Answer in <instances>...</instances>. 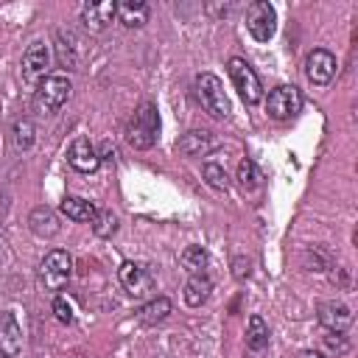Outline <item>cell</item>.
<instances>
[{"mask_svg":"<svg viewBox=\"0 0 358 358\" xmlns=\"http://www.w3.org/2000/svg\"><path fill=\"white\" fill-rule=\"evenodd\" d=\"M159 137V115H157V106L151 101L140 103L134 109V115L129 117V126H126V143L131 148H151Z\"/></svg>","mask_w":358,"mask_h":358,"instance_id":"cell-1","label":"cell"},{"mask_svg":"<svg viewBox=\"0 0 358 358\" xmlns=\"http://www.w3.org/2000/svg\"><path fill=\"white\" fill-rule=\"evenodd\" d=\"M48 67H50V53H48V45L45 42H31L28 45V50L22 53V78L28 81V84H39L42 78H45V73H48Z\"/></svg>","mask_w":358,"mask_h":358,"instance_id":"cell-8","label":"cell"},{"mask_svg":"<svg viewBox=\"0 0 358 358\" xmlns=\"http://www.w3.org/2000/svg\"><path fill=\"white\" fill-rule=\"evenodd\" d=\"M246 344L252 350H263L268 344V324L260 316H249V330H246Z\"/></svg>","mask_w":358,"mask_h":358,"instance_id":"cell-21","label":"cell"},{"mask_svg":"<svg viewBox=\"0 0 358 358\" xmlns=\"http://www.w3.org/2000/svg\"><path fill=\"white\" fill-rule=\"evenodd\" d=\"M210 145H213V140H210L207 131H190V134H185V137L179 140V151H185V154H190V157L204 154Z\"/></svg>","mask_w":358,"mask_h":358,"instance_id":"cell-19","label":"cell"},{"mask_svg":"<svg viewBox=\"0 0 358 358\" xmlns=\"http://www.w3.org/2000/svg\"><path fill=\"white\" fill-rule=\"evenodd\" d=\"M67 162H70V168H76L78 173H92V171H98L101 157H98L95 145H92L87 137H76V140L70 143V148H67Z\"/></svg>","mask_w":358,"mask_h":358,"instance_id":"cell-10","label":"cell"},{"mask_svg":"<svg viewBox=\"0 0 358 358\" xmlns=\"http://www.w3.org/2000/svg\"><path fill=\"white\" fill-rule=\"evenodd\" d=\"M22 350V327L11 310L0 313V358H17Z\"/></svg>","mask_w":358,"mask_h":358,"instance_id":"cell-11","label":"cell"},{"mask_svg":"<svg viewBox=\"0 0 358 358\" xmlns=\"http://www.w3.org/2000/svg\"><path fill=\"white\" fill-rule=\"evenodd\" d=\"M53 313H56V319L62 322V324H73V305L64 299V296H56L53 299Z\"/></svg>","mask_w":358,"mask_h":358,"instance_id":"cell-27","label":"cell"},{"mask_svg":"<svg viewBox=\"0 0 358 358\" xmlns=\"http://www.w3.org/2000/svg\"><path fill=\"white\" fill-rule=\"evenodd\" d=\"M115 8H117V3H112V0H103V3H87V6H81V22H84L92 34H98V31H103V28L112 22Z\"/></svg>","mask_w":358,"mask_h":358,"instance_id":"cell-13","label":"cell"},{"mask_svg":"<svg viewBox=\"0 0 358 358\" xmlns=\"http://www.w3.org/2000/svg\"><path fill=\"white\" fill-rule=\"evenodd\" d=\"M115 14L123 20V25L143 28L148 22V3H143V0H123V3H117Z\"/></svg>","mask_w":358,"mask_h":358,"instance_id":"cell-15","label":"cell"},{"mask_svg":"<svg viewBox=\"0 0 358 358\" xmlns=\"http://www.w3.org/2000/svg\"><path fill=\"white\" fill-rule=\"evenodd\" d=\"M59 210L70 218V221H92L95 218V204L92 201H87V199H81V196H67L62 204H59Z\"/></svg>","mask_w":358,"mask_h":358,"instance_id":"cell-17","label":"cell"},{"mask_svg":"<svg viewBox=\"0 0 358 358\" xmlns=\"http://www.w3.org/2000/svg\"><path fill=\"white\" fill-rule=\"evenodd\" d=\"M196 95H199L201 106H204L213 117H227V115H229V98H227L224 84H221L218 76H213V73L196 76Z\"/></svg>","mask_w":358,"mask_h":358,"instance_id":"cell-3","label":"cell"},{"mask_svg":"<svg viewBox=\"0 0 358 358\" xmlns=\"http://www.w3.org/2000/svg\"><path fill=\"white\" fill-rule=\"evenodd\" d=\"M210 291H213V282H210L207 274H190V280L185 282V302L190 308H199V305L207 302Z\"/></svg>","mask_w":358,"mask_h":358,"instance_id":"cell-16","label":"cell"},{"mask_svg":"<svg viewBox=\"0 0 358 358\" xmlns=\"http://www.w3.org/2000/svg\"><path fill=\"white\" fill-rule=\"evenodd\" d=\"M204 179L215 190H227V171L218 162H204Z\"/></svg>","mask_w":358,"mask_h":358,"instance_id":"cell-25","label":"cell"},{"mask_svg":"<svg viewBox=\"0 0 358 358\" xmlns=\"http://www.w3.org/2000/svg\"><path fill=\"white\" fill-rule=\"evenodd\" d=\"M34 143V126L31 120H17L14 123V145L17 148H31Z\"/></svg>","mask_w":358,"mask_h":358,"instance_id":"cell-26","label":"cell"},{"mask_svg":"<svg viewBox=\"0 0 358 358\" xmlns=\"http://www.w3.org/2000/svg\"><path fill=\"white\" fill-rule=\"evenodd\" d=\"M182 266L190 271V274H204V266H207V252L201 246H187L182 252Z\"/></svg>","mask_w":358,"mask_h":358,"instance_id":"cell-22","label":"cell"},{"mask_svg":"<svg viewBox=\"0 0 358 358\" xmlns=\"http://www.w3.org/2000/svg\"><path fill=\"white\" fill-rule=\"evenodd\" d=\"M246 31L257 39V42H268L277 31V14L274 6L266 0H257L246 8Z\"/></svg>","mask_w":358,"mask_h":358,"instance_id":"cell-6","label":"cell"},{"mask_svg":"<svg viewBox=\"0 0 358 358\" xmlns=\"http://www.w3.org/2000/svg\"><path fill=\"white\" fill-rule=\"evenodd\" d=\"M31 229L39 235V238H50V235H56L59 232V224H56V215L48 210V207H36L34 213H31Z\"/></svg>","mask_w":358,"mask_h":358,"instance_id":"cell-18","label":"cell"},{"mask_svg":"<svg viewBox=\"0 0 358 358\" xmlns=\"http://www.w3.org/2000/svg\"><path fill=\"white\" fill-rule=\"evenodd\" d=\"M302 358H327L324 352H319V350H305L302 352Z\"/></svg>","mask_w":358,"mask_h":358,"instance_id":"cell-29","label":"cell"},{"mask_svg":"<svg viewBox=\"0 0 358 358\" xmlns=\"http://www.w3.org/2000/svg\"><path fill=\"white\" fill-rule=\"evenodd\" d=\"M90 224H92V232H95L98 238H109V235L117 229V218H115L109 210H103V213H95V218H92Z\"/></svg>","mask_w":358,"mask_h":358,"instance_id":"cell-24","label":"cell"},{"mask_svg":"<svg viewBox=\"0 0 358 358\" xmlns=\"http://www.w3.org/2000/svg\"><path fill=\"white\" fill-rule=\"evenodd\" d=\"M336 56L330 53V50H324V48H316V50H310L308 53V59H305V76H308V81H313V84H327L333 76H336Z\"/></svg>","mask_w":358,"mask_h":358,"instance_id":"cell-9","label":"cell"},{"mask_svg":"<svg viewBox=\"0 0 358 358\" xmlns=\"http://www.w3.org/2000/svg\"><path fill=\"white\" fill-rule=\"evenodd\" d=\"M260 179H263L260 168H257L249 157H246V159H241V165H238V182H241V187L252 190V187H257V185H260Z\"/></svg>","mask_w":358,"mask_h":358,"instance_id":"cell-23","label":"cell"},{"mask_svg":"<svg viewBox=\"0 0 358 358\" xmlns=\"http://www.w3.org/2000/svg\"><path fill=\"white\" fill-rule=\"evenodd\" d=\"M168 313H171V302H168L165 296H157V299H151L148 305L140 308V322H145V324H157V322H162Z\"/></svg>","mask_w":358,"mask_h":358,"instance_id":"cell-20","label":"cell"},{"mask_svg":"<svg viewBox=\"0 0 358 358\" xmlns=\"http://www.w3.org/2000/svg\"><path fill=\"white\" fill-rule=\"evenodd\" d=\"M299 109H302V92H299V87L282 84V87H277V90L268 92L266 112H268L274 120H288V117H294Z\"/></svg>","mask_w":358,"mask_h":358,"instance_id":"cell-7","label":"cell"},{"mask_svg":"<svg viewBox=\"0 0 358 358\" xmlns=\"http://www.w3.org/2000/svg\"><path fill=\"white\" fill-rule=\"evenodd\" d=\"M70 98V78L67 76H45L39 84H36V92H34V103L39 112H56L64 101Z\"/></svg>","mask_w":358,"mask_h":358,"instance_id":"cell-4","label":"cell"},{"mask_svg":"<svg viewBox=\"0 0 358 358\" xmlns=\"http://www.w3.org/2000/svg\"><path fill=\"white\" fill-rule=\"evenodd\" d=\"M229 78H232V84H235V90H238V95L246 101V103H257L260 98H263V87H260V78H257V73L249 67V62L246 59H229Z\"/></svg>","mask_w":358,"mask_h":358,"instance_id":"cell-5","label":"cell"},{"mask_svg":"<svg viewBox=\"0 0 358 358\" xmlns=\"http://www.w3.org/2000/svg\"><path fill=\"white\" fill-rule=\"evenodd\" d=\"M117 277H120V285H123L131 296H143V294H148V291H151V285H154V282H151V274H148L143 266L131 263V260L120 263Z\"/></svg>","mask_w":358,"mask_h":358,"instance_id":"cell-12","label":"cell"},{"mask_svg":"<svg viewBox=\"0 0 358 358\" xmlns=\"http://www.w3.org/2000/svg\"><path fill=\"white\" fill-rule=\"evenodd\" d=\"M324 341H327V347L330 350H336V352H344L350 344H347V338L341 336V333H330V336H324Z\"/></svg>","mask_w":358,"mask_h":358,"instance_id":"cell-28","label":"cell"},{"mask_svg":"<svg viewBox=\"0 0 358 358\" xmlns=\"http://www.w3.org/2000/svg\"><path fill=\"white\" fill-rule=\"evenodd\" d=\"M319 322L330 330V333H344L352 322V313L344 302H322L319 305Z\"/></svg>","mask_w":358,"mask_h":358,"instance_id":"cell-14","label":"cell"},{"mask_svg":"<svg viewBox=\"0 0 358 358\" xmlns=\"http://www.w3.org/2000/svg\"><path fill=\"white\" fill-rule=\"evenodd\" d=\"M0 246H3V243H0Z\"/></svg>","mask_w":358,"mask_h":358,"instance_id":"cell-30","label":"cell"},{"mask_svg":"<svg viewBox=\"0 0 358 358\" xmlns=\"http://www.w3.org/2000/svg\"><path fill=\"white\" fill-rule=\"evenodd\" d=\"M73 274V257L64 252V249H53L42 257L39 263V282L48 288V291H59L67 285Z\"/></svg>","mask_w":358,"mask_h":358,"instance_id":"cell-2","label":"cell"}]
</instances>
